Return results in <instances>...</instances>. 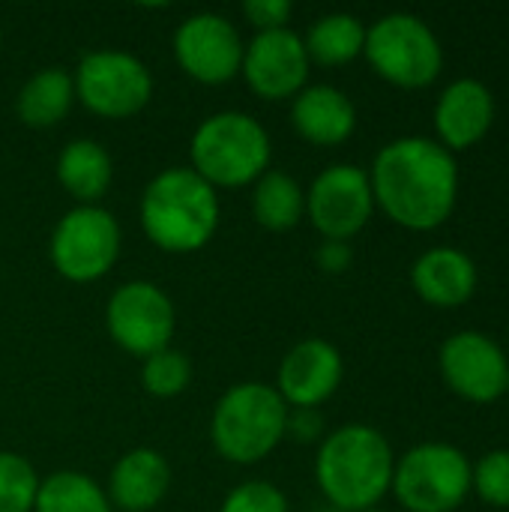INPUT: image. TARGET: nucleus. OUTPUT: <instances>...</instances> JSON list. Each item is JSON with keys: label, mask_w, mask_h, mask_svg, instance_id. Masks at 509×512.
I'll use <instances>...</instances> for the list:
<instances>
[{"label": "nucleus", "mask_w": 509, "mask_h": 512, "mask_svg": "<svg viewBox=\"0 0 509 512\" xmlns=\"http://www.w3.org/2000/svg\"><path fill=\"white\" fill-rule=\"evenodd\" d=\"M375 207L408 231L441 228L459 201V162L441 141L405 135L384 144L369 171Z\"/></svg>", "instance_id": "obj_1"}, {"label": "nucleus", "mask_w": 509, "mask_h": 512, "mask_svg": "<svg viewBox=\"0 0 509 512\" xmlns=\"http://www.w3.org/2000/svg\"><path fill=\"white\" fill-rule=\"evenodd\" d=\"M396 456L384 432L348 423L324 435L315 456V480L330 507L345 512L375 510L393 486Z\"/></svg>", "instance_id": "obj_2"}, {"label": "nucleus", "mask_w": 509, "mask_h": 512, "mask_svg": "<svg viewBox=\"0 0 509 512\" xmlns=\"http://www.w3.org/2000/svg\"><path fill=\"white\" fill-rule=\"evenodd\" d=\"M219 213V192L192 168L159 171L141 195V228L171 255L204 249L219 228Z\"/></svg>", "instance_id": "obj_3"}, {"label": "nucleus", "mask_w": 509, "mask_h": 512, "mask_svg": "<svg viewBox=\"0 0 509 512\" xmlns=\"http://www.w3.org/2000/svg\"><path fill=\"white\" fill-rule=\"evenodd\" d=\"M273 144L267 129L243 111L210 114L192 135V171L213 189H240L267 174Z\"/></svg>", "instance_id": "obj_4"}, {"label": "nucleus", "mask_w": 509, "mask_h": 512, "mask_svg": "<svg viewBox=\"0 0 509 512\" xmlns=\"http://www.w3.org/2000/svg\"><path fill=\"white\" fill-rule=\"evenodd\" d=\"M288 405L261 381L234 384L213 408L210 441L216 453L234 465H255L267 459L285 438Z\"/></svg>", "instance_id": "obj_5"}, {"label": "nucleus", "mask_w": 509, "mask_h": 512, "mask_svg": "<svg viewBox=\"0 0 509 512\" xmlns=\"http://www.w3.org/2000/svg\"><path fill=\"white\" fill-rule=\"evenodd\" d=\"M363 54L384 81L405 90L429 87L444 69L438 33L414 12H390L366 27Z\"/></svg>", "instance_id": "obj_6"}, {"label": "nucleus", "mask_w": 509, "mask_h": 512, "mask_svg": "<svg viewBox=\"0 0 509 512\" xmlns=\"http://www.w3.org/2000/svg\"><path fill=\"white\" fill-rule=\"evenodd\" d=\"M471 459L444 441H426L396 459L390 492L408 512H453L471 495Z\"/></svg>", "instance_id": "obj_7"}, {"label": "nucleus", "mask_w": 509, "mask_h": 512, "mask_svg": "<svg viewBox=\"0 0 509 512\" xmlns=\"http://www.w3.org/2000/svg\"><path fill=\"white\" fill-rule=\"evenodd\" d=\"M75 99L102 120H126L147 108L153 75L144 60L129 51L99 48L81 57L75 75Z\"/></svg>", "instance_id": "obj_8"}, {"label": "nucleus", "mask_w": 509, "mask_h": 512, "mask_svg": "<svg viewBox=\"0 0 509 512\" xmlns=\"http://www.w3.org/2000/svg\"><path fill=\"white\" fill-rule=\"evenodd\" d=\"M120 243L123 240L117 219L99 204H81L63 213L60 222L54 225L48 255L63 279L87 285L111 273V267L120 258Z\"/></svg>", "instance_id": "obj_9"}, {"label": "nucleus", "mask_w": 509, "mask_h": 512, "mask_svg": "<svg viewBox=\"0 0 509 512\" xmlns=\"http://www.w3.org/2000/svg\"><path fill=\"white\" fill-rule=\"evenodd\" d=\"M105 324L114 345L132 357L147 360L150 354L171 348L177 315L171 297L159 285L135 279L111 294L105 306Z\"/></svg>", "instance_id": "obj_10"}, {"label": "nucleus", "mask_w": 509, "mask_h": 512, "mask_svg": "<svg viewBox=\"0 0 509 512\" xmlns=\"http://www.w3.org/2000/svg\"><path fill=\"white\" fill-rule=\"evenodd\" d=\"M375 213L369 171L351 162L324 168L306 189V216L324 240L348 243Z\"/></svg>", "instance_id": "obj_11"}, {"label": "nucleus", "mask_w": 509, "mask_h": 512, "mask_svg": "<svg viewBox=\"0 0 509 512\" xmlns=\"http://www.w3.org/2000/svg\"><path fill=\"white\" fill-rule=\"evenodd\" d=\"M438 366L444 384L468 402L486 405L507 393V354L492 336L480 330H459L447 336L438 351Z\"/></svg>", "instance_id": "obj_12"}, {"label": "nucleus", "mask_w": 509, "mask_h": 512, "mask_svg": "<svg viewBox=\"0 0 509 512\" xmlns=\"http://www.w3.org/2000/svg\"><path fill=\"white\" fill-rule=\"evenodd\" d=\"M243 36L237 24L216 12L189 15L174 30V57L180 69L201 84H228L243 66Z\"/></svg>", "instance_id": "obj_13"}, {"label": "nucleus", "mask_w": 509, "mask_h": 512, "mask_svg": "<svg viewBox=\"0 0 509 512\" xmlns=\"http://www.w3.org/2000/svg\"><path fill=\"white\" fill-rule=\"evenodd\" d=\"M312 60L306 54L303 36L291 27L255 33V39L243 51V78L249 90L261 99L279 102L291 99L306 87Z\"/></svg>", "instance_id": "obj_14"}, {"label": "nucleus", "mask_w": 509, "mask_h": 512, "mask_svg": "<svg viewBox=\"0 0 509 512\" xmlns=\"http://www.w3.org/2000/svg\"><path fill=\"white\" fill-rule=\"evenodd\" d=\"M345 360L327 339L297 342L279 363L276 393L288 408H321L342 384Z\"/></svg>", "instance_id": "obj_15"}, {"label": "nucleus", "mask_w": 509, "mask_h": 512, "mask_svg": "<svg viewBox=\"0 0 509 512\" xmlns=\"http://www.w3.org/2000/svg\"><path fill=\"white\" fill-rule=\"evenodd\" d=\"M495 123V93L480 78L450 81L435 102V132L450 153L480 144Z\"/></svg>", "instance_id": "obj_16"}, {"label": "nucleus", "mask_w": 509, "mask_h": 512, "mask_svg": "<svg viewBox=\"0 0 509 512\" xmlns=\"http://www.w3.org/2000/svg\"><path fill=\"white\" fill-rule=\"evenodd\" d=\"M291 123L303 141L318 147H336L354 135L357 108L345 90L333 84H312L294 96Z\"/></svg>", "instance_id": "obj_17"}, {"label": "nucleus", "mask_w": 509, "mask_h": 512, "mask_svg": "<svg viewBox=\"0 0 509 512\" xmlns=\"http://www.w3.org/2000/svg\"><path fill=\"white\" fill-rule=\"evenodd\" d=\"M477 279H480V273H477L474 258L456 246L426 249L411 267L414 291L426 303L441 306V309L468 303L477 291Z\"/></svg>", "instance_id": "obj_18"}, {"label": "nucleus", "mask_w": 509, "mask_h": 512, "mask_svg": "<svg viewBox=\"0 0 509 512\" xmlns=\"http://www.w3.org/2000/svg\"><path fill=\"white\" fill-rule=\"evenodd\" d=\"M171 489V465L159 450L138 447L117 459L108 477V501L120 512L156 510Z\"/></svg>", "instance_id": "obj_19"}, {"label": "nucleus", "mask_w": 509, "mask_h": 512, "mask_svg": "<svg viewBox=\"0 0 509 512\" xmlns=\"http://www.w3.org/2000/svg\"><path fill=\"white\" fill-rule=\"evenodd\" d=\"M111 177H114V162L108 150L93 138H75L57 156L60 186L84 207L96 204L108 192Z\"/></svg>", "instance_id": "obj_20"}, {"label": "nucleus", "mask_w": 509, "mask_h": 512, "mask_svg": "<svg viewBox=\"0 0 509 512\" xmlns=\"http://www.w3.org/2000/svg\"><path fill=\"white\" fill-rule=\"evenodd\" d=\"M72 102H75L72 72H66L63 66H45L21 84L15 96V111L24 126L48 129L69 114Z\"/></svg>", "instance_id": "obj_21"}, {"label": "nucleus", "mask_w": 509, "mask_h": 512, "mask_svg": "<svg viewBox=\"0 0 509 512\" xmlns=\"http://www.w3.org/2000/svg\"><path fill=\"white\" fill-rule=\"evenodd\" d=\"M306 54L318 66H345L363 54L366 24L351 12H330L318 18L303 36Z\"/></svg>", "instance_id": "obj_22"}, {"label": "nucleus", "mask_w": 509, "mask_h": 512, "mask_svg": "<svg viewBox=\"0 0 509 512\" xmlns=\"http://www.w3.org/2000/svg\"><path fill=\"white\" fill-rule=\"evenodd\" d=\"M252 216L267 231H291L306 216V192L285 171H267L255 180Z\"/></svg>", "instance_id": "obj_23"}, {"label": "nucleus", "mask_w": 509, "mask_h": 512, "mask_svg": "<svg viewBox=\"0 0 509 512\" xmlns=\"http://www.w3.org/2000/svg\"><path fill=\"white\" fill-rule=\"evenodd\" d=\"M33 512H111L108 495L81 471H57L39 480Z\"/></svg>", "instance_id": "obj_24"}, {"label": "nucleus", "mask_w": 509, "mask_h": 512, "mask_svg": "<svg viewBox=\"0 0 509 512\" xmlns=\"http://www.w3.org/2000/svg\"><path fill=\"white\" fill-rule=\"evenodd\" d=\"M192 381V363L177 348H162L150 354L141 366V384L156 399H174L180 396Z\"/></svg>", "instance_id": "obj_25"}, {"label": "nucleus", "mask_w": 509, "mask_h": 512, "mask_svg": "<svg viewBox=\"0 0 509 512\" xmlns=\"http://www.w3.org/2000/svg\"><path fill=\"white\" fill-rule=\"evenodd\" d=\"M39 477L18 453H0V512H33Z\"/></svg>", "instance_id": "obj_26"}, {"label": "nucleus", "mask_w": 509, "mask_h": 512, "mask_svg": "<svg viewBox=\"0 0 509 512\" xmlns=\"http://www.w3.org/2000/svg\"><path fill=\"white\" fill-rule=\"evenodd\" d=\"M471 489L489 507H509V450H489L471 474Z\"/></svg>", "instance_id": "obj_27"}, {"label": "nucleus", "mask_w": 509, "mask_h": 512, "mask_svg": "<svg viewBox=\"0 0 509 512\" xmlns=\"http://www.w3.org/2000/svg\"><path fill=\"white\" fill-rule=\"evenodd\" d=\"M219 512H291L288 498L279 486L267 480H249L228 492Z\"/></svg>", "instance_id": "obj_28"}, {"label": "nucleus", "mask_w": 509, "mask_h": 512, "mask_svg": "<svg viewBox=\"0 0 509 512\" xmlns=\"http://www.w3.org/2000/svg\"><path fill=\"white\" fill-rule=\"evenodd\" d=\"M243 15L258 33H267V30L288 27V18L294 15V6L288 0H246Z\"/></svg>", "instance_id": "obj_29"}, {"label": "nucleus", "mask_w": 509, "mask_h": 512, "mask_svg": "<svg viewBox=\"0 0 509 512\" xmlns=\"http://www.w3.org/2000/svg\"><path fill=\"white\" fill-rule=\"evenodd\" d=\"M285 435H291L300 444L324 441V417H321V411L318 408H288Z\"/></svg>", "instance_id": "obj_30"}, {"label": "nucleus", "mask_w": 509, "mask_h": 512, "mask_svg": "<svg viewBox=\"0 0 509 512\" xmlns=\"http://www.w3.org/2000/svg\"><path fill=\"white\" fill-rule=\"evenodd\" d=\"M315 264L324 270V273H345L351 264H354V252L348 243L342 240H324L315 252Z\"/></svg>", "instance_id": "obj_31"}, {"label": "nucleus", "mask_w": 509, "mask_h": 512, "mask_svg": "<svg viewBox=\"0 0 509 512\" xmlns=\"http://www.w3.org/2000/svg\"><path fill=\"white\" fill-rule=\"evenodd\" d=\"M315 512H345V510H339V507H330V504H324V507H318Z\"/></svg>", "instance_id": "obj_32"}, {"label": "nucleus", "mask_w": 509, "mask_h": 512, "mask_svg": "<svg viewBox=\"0 0 509 512\" xmlns=\"http://www.w3.org/2000/svg\"><path fill=\"white\" fill-rule=\"evenodd\" d=\"M366 512H387V510H378V507H375V510H366Z\"/></svg>", "instance_id": "obj_33"}, {"label": "nucleus", "mask_w": 509, "mask_h": 512, "mask_svg": "<svg viewBox=\"0 0 509 512\" xmlns=\"http://www.w3.org/2000/svg\"><path fill=\"white\" fill-rule=\"evenodd\" d=\"M0 45H3V30H0Z\"/></svg>", "instance_id": "obj_34"}, {"label": "nucleus", "mask_w": 509, "mask_h": 512, "mask_svg": "<svg viewBox=\"0 0 509 512\" xmlns=\"http://www.w3.org/2000/svg\"><path fill=\"white\" fill-rule=\"evenodd\" d=\"M507 393H509V387H507Z\"/></svg>", "instance_id": "obj_35"}]
</instances>
